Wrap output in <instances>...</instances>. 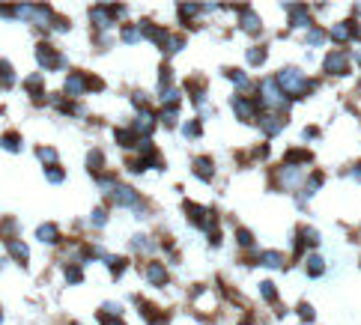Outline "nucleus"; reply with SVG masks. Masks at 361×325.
<instances>
[{"instance_id":"nucleus-27","label":"nucleus","mask_w":361,"mask_h":325,"mask_svg":"<svg viewBox=\"0 0 361 325\" xmlns=\"http://www.w3.org/2000/svg\"><path fill=\"white\" fill-rule=\"evenodd\" d=\"M117 140H120V146H134V143H131V140H134V137H131V131H117Z\"/></svg>"},{"instance_id":"nucleus-14","label":"nucleus","mask_w":361,"mask_h":325,"mask_svg":"<svg viewBox=\"0 0 361 325\" xmlns=\"http://www.w3.org/2000/svg\"><path fill=\"white\" fill-rule=\"evenodd\" d=\"M90 15H93L96 27H108V24H111V18H108V15H114V12H111V6H108V9H101V6H93V9H90Z\"/></svg>"},{"instance_id":"nucleus-24","label":"nucleus","mask_w":361,"mask_h":325,"mask_svg":"<svg viewBox=\"0 0 361 325\" xmlns=\"http://www.w3.org/2000/svg\"><path fill=\"white\" fill-rule=\"evenodd\" d=\"M227 75H230V81H233V84H236V87H248V78H245V75H242V72H233V69H230Z\"/></svg>"},{"instance_id":"nucleus-3","label":"nucleus","mask_w":361,"mask_h":325,"mask_svg":"<svg viewBox=\"0 0 361 325\" xmlns=\"http://www.w3.org/2000/svg\"><path fill=\"white\" fill-rule=\"evenodd\" d=\"M326 72L328 75H346V72H349V57H346V51H331L326 57Z\"/></svg>"},{"instance_id":"nucleus-20","label":"nucleus","mask_w":361,"mask_h":325,"mask_svg":"<svg viewBox=\"0 0 361 325\" xmlns=\"http://www.w3.org/2000/svg\"><path fill=\"white\" fill-rule=\"evenodd\" d=\"M307 275L311 278H317V275H323V260L314 254V257H307Z\"/></svg>"},{"instance_id":"nucleus-8","label":"nucleus","mask_w":361,"mask_h":325,"mask_svg":"<svg viewBox=\"0 0 361 325\" xmlns=\"http://www.w3.org/2000/svg\"><path fill=\"white\" fill-rule=\"evenodd\" d=\"M114 200H117L120 206H134V203H137V194H134L131 188H123V185H117V188H114Z\"/></svg>"},{"instance_id":"nucleus-11","label":"nucleus","mask_w":361,"mask_h":325,"mask_svg":"<svg viewBox=\"0 0 361 325\" xmlns=\"http://www.w3.org/2000/svg\"><path fill=\"white\" fill-rule=\"evenodd\" d=\"M152 126H156V120H152V114H140L137 120H134V126H131V131H140V134H149L152 131Z\"/></svg>"},{"instance_id":"nucleus-33","label":"nucleus","mask_w":361,"mask_h":325,"mask_svg":"<svg viewBox=\"0 0 361 325\" xmlns=\"http://www.w3.org/2000/svg\"><path fill=\"white\" fill-rule=\"evenodd\" d=\"M69 284H81V268H69Z\"/></svg>"},{"instance_id":"nucleus-15","label":"nucleus","mask_w":361,"mask_h":325,"mask_svg":"<svg viewBox=\"0 0 361 325\" xmlns=\"http://www.w3.org/2000/svg\"><path fill=\"white\" fill-rule=\"evenodd\" d=\"M293 15V27H307V9L304 6H287Z\"/></svg>"},{"instance_id":"nucleus-17","label":"nucleus","mask_w":361,"mask_h":325,"mask_svg":"<svg viewBox=\"0 0 361 325\" xmlns=\"http://www.w3.org/2000/svg\"><path fill=\"white\" fill-rule=\"evenodd\" d=\"M260 262H263V265H269V268H278V265L284 262V257H281L278 251H266V254H260Z\"/></svg>"},{"instance_id":"nucleus-39","label":"nucleus","mask_w":361,"mask_h":325,"mask_svg":"<svg viewBox=\"0 0 361 325\" xmlns=\"http://www.w3.org/2000/svg\"><path fill=\"white\" fill-rule=\"evenodd\" d=\"M0 322H3V313H0Z\"/></svg>"},{"instance_id":"nucleus-4","label":"nucleus","mask_w":361,"mask_h":325,"mask_svg":"<svg viewBox=\"0 0 361 325\" xmlns=\"http://www.w3.org/2000/svg\"><path fill=\"white\" fill-rule=\"evenodd\" d=\"M36 60L45 66V69H57V66H63V57H60L51 45H39V48H36Z\"/></svg>"},{"instance_id":"nucleus-6","label":"nucleus","mask_w":361,"mask_h":325,"mask_svg":"<svg viewBox=\"0 0 361 325\" xmlns=\"http://www.w3.org/2000/svg\"><path fill=\"white\" fill-rule=\"evenodd\" d=\"M146 278H149V284H156V287H164V284H167V272H164L162 262H149Z\"/></svg>"},{"instance_id":"nucleus-2","label":"nucleus","mask_w":361,"mask_h":325,"mask_svg":"<svg viewBox=\"0 0 361 325\" xmlns=\"http://www.w3.org/2000/svg\"><path fill=\"white\" fill-rule=\"evenodd\" d=\"M263 104H269V107H287V98L278 90V81H263Z\"/></svg>"},{"instance_id":"nucleus-5","label":"nucleus","mask_w":361,"mask_h":325,"mask_svg":"<svg viewBox=\"0 0 361 325\" xmlns=\"http://www.w3.org/2000/svg\"><path fill=\"white\" fill-rule=\"evenodd\" d=\"M284 123H287V120L278 117V114H263V117H260V126H263L266 134H278V131L284 129Z\"/></svg>"},{"instance_id":"nucleus-28","label":"nucleus","mask_w":361,"mask_h":325,"mask_svg":"<svg viewBox=\"0 0 361 325\" xmlns=\"http://www.w3.org/2000/svg\"><path fill=\"white\" fill-rule=\"evenodd\" d=\"M323 39H326V33H323V30H317V27L307 33V42H311V45H320Z\"/></svg>"},{"instance_id":"nucleus-36","label":"nucleus","mask_w":361,"mask_h":325,"mask_svg":"<svg viewBox=\"0 0 361 325\" xmlns=\"http://www.w3.org/2000/svg\"><path fill=\"white\" fill-rule=\"evenodd\" d=\"M98 322L101 325H126V322H120V319H114V316H98Z\"/></svg>"},{"instance_id":"nucleus-10","label":"nucleus","mask_w":361,"mask_h":325,"mask_svg":"<svg viewBox=\"0 0 361 325\" xmlns=\"http://www.w3.org/2000/svg\"><path fill=\"white\" fill-rule=\"evenodd\" d=\"M6 251H9L15 260H27V257H30L27 245H24V242H18V239H9V242H6Z\"/></svg>"},{"instance_id":"nucleus-32","label":"nucleus","mask_w":361,"mask_h":325,"mask_svg":"<svg viewBox=\"0 0 361 325\" xmlns=\"http://www.w3.org/2000/svg\"><path fill=\"white\" fill-rule=\"evenodd\" d=\"M254 239H251V233L248 230H239V245H251Z\"/></svg>"},{"instance_id":"nucleus-13","label":"nucleus","mask_w":361,"mask_h":325,"mask_svg":"<svg viewBox=\"0 0 361 325\" xmlns=\"http://www.w3.org/2000/svg\"><path fill=\"white\" fill-rule=\"evenodd\" d=\"M84 87H87L84 75H72V78L66 81V93H69V96H81V93H84Z\"/></svg>"},{"instance_id":"nucleus-26","label":"nucleus","mask_w":361,"mask_h":325,"mask_svg":"<svg viewBox=\"0 0 361 325\" xmlns=\"http://www.w3.org/2000/svg\"><path fill=\"white\" fill-rule=\"evenodd\" d=\"M105 161V158H101V152H98V149H93V152H90V158H87V164H90V170H98V164Z\"/></svg>"},{"instance_id":"nucleus-30","label":"nucleus","mask_w":361,"mask_h":325,"mask_svg":"<svg viewBox=\"0 0 361 325\" xmlns=\"http://www.w3.org/2000/svg\"><path fill=\"white\" fill-rule=\"evenodd\" d=\"M48 182H63V170H57V167H48Z\"/></svg>"},{"instance_id":"nucleus-29","label":"nucleus","mask_w":361,"mask_h":325,"mask_svg":"<svg viewBox=\"0 0 361 325\" xmlns=\"http://www.w3.org/2000/svg\"><path fill=\"white\" fill-rule=\"evenodd\" d=\"M123 39H126V42H137V39H140V30H137V27H126V30H123Z\"/></svg>"},{"instance_id":"nucleus-19","label":"nucleus","mask_w":361,"mask_h":325,"mask_svg":"<svg viewBox=\"0 0 361 325\" xmlns=\"http://www.w3.org/2000/svg\"><path fill=\"white\" fill-rule=\"evenodd\" d=\"M298 161H311V152L307 149H290L287 152V164H298Z\"/></svg>"},{"instance_id":"nucleus-18","label":"nucleus","mask_w":361,"mask_h":325,"mask_svg":"<svg viewBox=\"0 0 361 325\" xmlns=\"http://www.w3.org/2000/svg\"><path fill=\"white\" fill-rule=\"evenodd\" d=\"M36 239H42V242H54V239H57V227H54V224H42V227L36 230Z\"/></svg>"},{"instance_id":"nucleus-38","label":"nucleus","mask_w":361,"mask_h":325,"mask_svg":"<svg viewBox=\"0 0 361 325\" xmlns=\"http://www.w3.org/2000/svg\"><path fill=\"white\" fill-rule=\"evenodd\" d=\"M152 325H164V322H162V319H159V322H152Z\"/></svg>"},{"instance_id":"nucleus-23","label":"nucleus","mask_w":361,"mask_h":325,"mask_svg":"<svg viewBox=\"0 0 361 325\" xmlns=\"http://www.w3.org/2000/svg\"><path fill=\"white\" fill-rule=\"evenodd\" d=\"M162 123H167V126L176 123V104H170V107H164V111H162Z\"/></svg>"},{"instance_id":"nucleus-1","label":"nucleus","mask_w":361,"mask_h":325,"mask_svg":"<svg viewBox=\"0 0 361 325\" xmlns=\"http://www.w3.org/2000/svg\"><path fill=\"white\" fill-rule=\"evenodd\" d=\"M275 81H278V87H281L284 93H290V96H304V93L314 90V84L304 81V75H301L298 69H281Z\"/></svg>"},{"instance_id":"nucleus-16","label":"nucleus","mask_w":361,"mask_h":325,"mask_svg":"<svg viewBox=\"0 0 361 325\" xmlns=\"http://www.w3.org/2000/svg\"><path fill=\"white\" fill-rule=\"evenodd\" d=\"M194 173L200 176V179H212V161H209V158H197Z\"/></svg>"},{"instance_id":"nucleus-9","label":"nucleus","mask_w":361,"mask_h":325,"mask_svg":"<svg viewBox=\"0 0 361 325\" xmlns=\"http://www.w3.org/2000/svg\"><path fill=\"white\" fill-rule=\"evenodd\" d=\"M349 36H355V27H352L349 21H343V24H334V27H331V39H334V42H346Z\"/></svg>"},{"instance_id":"nucleus-22","label":"nucleus","mask_w":361,"mask_h":325,"mask_svg":"<svg viewBox=\"0 0 361 325\" xmlns=\"http://www.w3.org/2000/svg\"><path fill=\"white\" fill-rule=\"evenodd\" d=\"M3 146H9L12 152H18L21 149V137L18 134H3Z\"/></svg>"},{"instance_id":"nucleus-21","label":"nucleus","mask_w":361,"mask_h":325,"mask_svg":"<svg viewBox=\"0 0 361 325\" xmlns=\"http://www.w3.org/2000/svg\"><path fill=\"white\" fill-rule=\"evenodd\" d=\"M263 60H266V48H251L248 51V63L251 66H260Z\"/></svg>"},{"instance_id":"nucleus-7","label":"nucleus","mask_w":361,"mask_h":325,"mask_svg":"<svg viewBox=\"0 0 361 325\" xmlns=\"http://www.w3.org/2000/svg\"><path fill=\"white\" fill-rule=\"evenodd\" d=\"M233 111L242 117V120H254V104L248 101V98H242V96H236L233 98Z\"/></svg>"},{"instance_id":"nucleus-31","label":"nucleus","mask_w":361,"mask_h":325,"mask_svg":"<svg viewBox=\"0 0 361 325\" xmlns=\"http://www.w3.org/2000/svg\"><path fill=\"white\" fill-rule=\"evenodd\" d=\"M182 131H185V137H194V134H200V126H197V123H188Z\"/></svg>"},{"instance_id":"nucleus-35","label":"nucleus","mask_w":361,"mask_h":325,"mask_svg":"<svg viewBox=\"0 0 361 325\" xmlns=\"http://www.w3.org/2000/svg\"><path fill=\"white\" fill-rule=\"evenodd\" d=\"M105 221H108V215H105V212H101V209H98V212H93V224H105Z\"/></svg>"},{"instance_id":"nucleus-34","label":"nucleus","mask_w":361,"mask_h":325,"mask_svg":"<svg viewBox=\"0 0 361 325\" xmlns=\"http://www.w3.org/2000/svg\"><path fill=\"white\" fill-rule=\"evenodd\" d=\"M298 313H301V319H314V310H311V304H301V307H298Z\"/></svg>"},{"instance_id":"nucleus-25","label":"nucleus","mask_w":361,"mask_h":325,"mask_svg":"<svg viewBox=\"0 0 361 325\" xmlns=\"http://www.w3.org/2000/svg\"><path fill=\"white\" fill-rule=\"evenodd\" d=\"M260 293H263V298H269V301H275V284H269V281H266V284H260Z\"/></svg>"},{"instance_id":"nucleus-37","label":"nucleus","mask_w":361,"mask_h":325,"mask_svg":"<svg viewBox=\"0 0 361 325\" xmlns=\"http://www.w3.org/2000/svg\"><path fill=\"white\" fill-rule=\"evenodd\" d=\"M39 155H42V158H45V161H54V158H57V155H54V152H51V149H39Z\"/></svg>"},{"instance_id":"nucleus-12","label":"nucleus","mask_w":361,"mask_h":325,"mask_svg":"<svg viewBox=\"0 0 361 325\" xmlns=\"http://www.w3.org/2000/svg\"><path fill=\"white\" fill-rule=\"evenodd\" d=\"M242 30L248 33H260V18L251 12V9H242Z\"/></svg>"}]
</instances>
